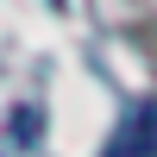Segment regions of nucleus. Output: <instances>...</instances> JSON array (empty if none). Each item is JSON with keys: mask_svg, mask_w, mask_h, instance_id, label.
Instances as JSON below:
<instances>
[{"mask_svg": "<svg viewBox=\"0 0 157 157\" xmlns=\"http://www.w3.org/2000/svg\"><path fill=\"white\" fill-rule=\"evenodd\" d=\"M101 157H157V101H145V107L126 113L120 132H113V145Z\"/></svg>", "mask_w": 157, "mask_h": 157, "instance_id": "f257e3e1", "label": "nucleus"}]
</instances>
